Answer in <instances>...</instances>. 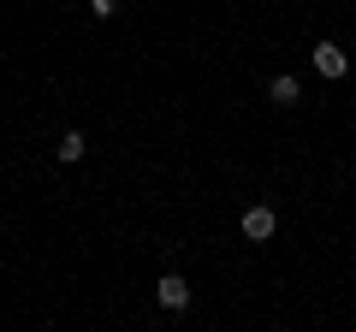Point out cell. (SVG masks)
<instances>
[{
	"mask_svg": "<svg viewBox=\"0 0 356 332\" xmlns=\"http://www.w3.org/2000/svg\"><path fill=\"white\" fill-rule=\"evenodd\" d=\"M238 226H243V238H250V243H267L273 231H280V214L255 202V208H243V219H238Z\"/></svg>",
	"mask_w": 356,
	"mask_h": 332,
	"instance_id": "6da1fadb",
	"label": "cell"
},
{
	"mask_svg": "<svg viewBox=\"0 0 356 332\" xmlns=\"http://www.w3.org/2000/svg\"><path fill=\"white\" fill-rule=\"evenodd\" d=\"M154 303H161L166 315H178V308H191V285L178 279V273H161V279H154Z\"/></svg>",
	"mask_w": 356,
	"mask_h": 332,
	"instance_id": "7a4b0ae2",
	"label": "cell"
},
{
	"mask_svg": "<svg viewBox=\"0 0 356 332\" xmlns=\"http://www.w3.org/2000/svg\"><path fill=\"white\" fill-rule=\"evenodd\" d=\"M315 72H321V77H332V83H339V77L350 72V60H344V48H339V42H315Z\"/></svg>",
	"mask_w": 356,
	"mask_h": 332,
	"instance_id": "3957f363",
	"label": "cell"
},
{
	"mask_svg": "<svg viewBox=\"0 0 356 332\" xmlns=\"http://www.w3.org/2000/svg\"><path fill=\"white\" fill-rule=\"evenodd\" d=\"M267 101H273V107H297V101H303V83H297L291 72H280L273 83H267Z\"/></svg>",
	"mask_w": 356,
	"mask_h": 332,
	"instance_id": "277c9868",
	"label": "cell"
},
{
	"mask_svg": "<svg viewBox=\"0 0 356 332\" xmlns=\"http://www.w3.org/2000/svg\"><path fill=\"white\" fill-rule=\"evenodd\" d=\"M83 149H89V142H83V131H65V137H60V149H54V154H60V160L72 166V160H83Z\"/></svg>",
	"mask_w": 356,
	"mask_h": 332,
	"instance_id": "5b68a950",
	"label": "cell"
},
{
	"mask_svg": "<svg viewBox=\"0 0 356 332\" xmlns=\"http://www.w3.org/2000/svg\"><path fill=\"white\" fill-rule=\"evenodd\" d=\"M89 13H95V18H113V13H119V0H89Z\"/></svg>",
	"mask_w": 356,
	"mask_h": 332,
	"instance_id": "8992f818",
	"label": "cell"
}]
</instances>
